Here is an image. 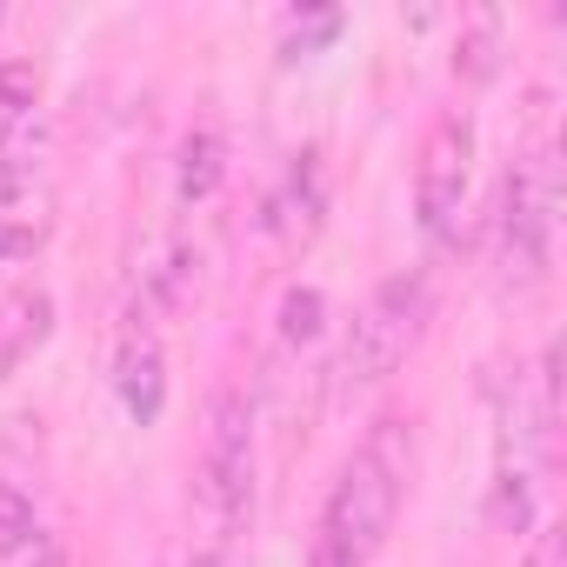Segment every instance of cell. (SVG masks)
<instances>
[{"label":"cell","instance_id":"4fadbf2b","mask_svg":"<svg viewBox=\"0 0 567 567\" xmlns=\"http://www.w3.org/2000/svg\"><path fill=\"white\" fill-rule=\"evenodd\" d=\"M520 567H567V540H560V527H534Z\"/></svg>","mask_w":567,"mask_h":567},{"label":"cell","instance_id":"9a60e30c","mask_svg":"<svg viewBox=\"0 0 567 567\" xmlns=\"http://www.w3.org/2000/svg\"><path fill=\"white\" fill-rule=\"evenodd\" d=\"M28 567H74V560H68V547H61V540H41V547L28 554Z\"/></svg>","mask_w":567,"mask_h":567},{"label":"cell","instance_id":"ba28073f","mask_svg":"<svg viewBox=\"0 0 567 567\" xmlns=\"http://www.w3.org/2000/svg\"><path fill=\"white\" fill-rule=\"evenodd\" d=\"M121 408L147 427V421H161V401H167V374H161V341L154 334H127L121 341Z\"/></svg>","mask_w":567,"mask_h":567},{"label":"cell","instance_id":"9c48e42d","mask_svg":"<svg viewBox=\"0 0 567 567\" xmlns=\"http://www.w3.org/2000/svg\"><path fill=\"white\" fill-rule=\"evenodd\" d=\"M220 174H227V141L214 127H194L181 141V200H207L220 187Z\"/></svg>","mask_w":567,"mask_h":567},{"label":"cell","instance_id":"5bb4252c","mask_svg":"<svg viewBox=\"0 0 567 567\" xmlns=\"http://www.w3.org/2000/svg\"><path fill=\"white\" fill-rule=\"evenodd\" d=\"M328 34H341V14H315L308 28L288 21V54H295V48H315V41H328Z\"/></svg>","mask_w":567,"mask_h":567},{"label":"cell","instance_id":"7c38bea8","mask_svg":"<svg viewBox=\"0 0 567 567\" xmlns=\"http://www.w3.org/2000/svg\"><path fill=\"white\" fill-rule=\"evenodd\" d=\"M315 328H321V295H315V288L288 295V308H280V334H288V341H308Z\"/></svg>","mask_w":567,"mask_h":567},{"label":"cell","instance_id":"3957f363","mask_svg":"<svg viewBox=\"0 0 567 567\" xmlns=\"http://www.w3.org/2000/svg\"><path fill=\"white\" fill-rule=\"evenodd\" d=\"M427 315H434V280H427L421 267L388 274L381 288L361 301L354 328H348V348H341V388H348V394L381 388V381L414 354V341H421Z\"/></svg>","mask_w":567,"mask_h":567},{"label":"cell","instance_id":"6da1fadb","mask_svg":"<svg viewBox=\"0 0 567 567\" xmlns=\"http://www.w3.org/2000/svg\"><path fill=\"white\" fill-rule=\"evenodd\" d=\"M408 481H414V427L401 414H381L321 501L308 567H374V554L388 547V534L401 520Z\"/></svg>","mask_w":567,"mask_h":567},{"label":"cell","instance_id":"277c9868","mask_svg":"<svg viewBox=\"0 0 567 567\" xmlns=\"http://www.w3.org/2000/svg\"><path fill=\"white\" fill-rule=\"evenodd\" d=\"M554 220H560V181H554V154L534 147L507 167L501 181V214H494V234H501V274L514 288H534L554 267Z\"/></svg>","mask_w":567,"mask_h":567},{"label":"cell","instance_id":"30bf717a","mask_svg":"<svg viewBox=\"0 0 567 567\" xmlns=\"http://www.w3.org/2000/svg\"><path fill=\"white\" fill-rule=\"evenodd\" d=\"M34 547H41V514H34V501H28L14 481H0V560L34 554Z\"/></svg>","mask_w":567,"mask_h":567},{"label":"cell","instance_id":"5b68a950","mask_svg":"<svg viewBox=\"0 0 567 567\" xmlns=\"http://www.w3.org/2000/svg\"><path fill=\"white\" fill-rule=\"evenodd\" d=\"M467 161H474V121L441 114L421 141V161H414V220L427 240H447V227L467 200Z\"/></svg>","mask_w":567,"mask_h":567},{"label":"cell","instance_id":"8992f818","mask_svg":"<svg viewBox=\"0 0 567 567\" xmlns=\"http://www.w3.org/2000/svg\"><path fill=\"white\" fill-rule=\"evenodd\" d=\"M54 334V295L48 288H14L0 295V381H14Z\"/></svg>","mask_w":567,"mask_h":567},{"label":"cell","instance_id":"7a4b0ae2","mask_svg":"<svg viewBox=\"0 0 567 567\" xmlns=\"http://www.w3.org/2000/svg\"><path fill=\"white\" fill-rule=\"evenodd\" d=\"M254 401L247 388H214L207 401V434H200V467H194V507L207 520V540L227 547L254 520Z\"/></svg>","mask_w":567,"mask_h":567},{"label":"cell","instance_id":"8fae6325","mask_svg":"<svg viewBox=\"0 0 567 567\" xmlns=\"http://www.w3.org/2000/svg\"><path fill=\"white\" fill-rule=\"evenodd\" d=\"M501 21L494 14H474L467 21V41H461V54H454V74H467V81H494V68H501Z\"/></svg>","mask_w":567,"mask_h":567},{"label":"cell","instance_id":"52a82bcc","mask_svg":"<svg viewBox=\"0 0 567 567\" xmlns=\"http://www.w3.org/2000/svg\"><path fill=\"white\" fill-rule=\"evenodd\" d=\"M321 167H315V154H301L295 167H288V181H280V194L267 200V227L288 240V247H301V240H315V227H321Z\"/></svg>","mask_w":567,"mask_h":567}]
</instances>
